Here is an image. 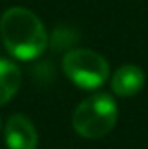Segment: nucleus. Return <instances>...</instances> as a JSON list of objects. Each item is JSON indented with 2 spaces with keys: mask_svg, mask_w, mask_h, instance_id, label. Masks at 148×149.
Segmentation results:
<instances>
[{
  "mask_svg": "<svg viewBox=\"0 0 148 149\" xmlns=\"http://www.w3.org/2000/svg\"><path fill=\"white\" fill-rule=\"evenodd\" d=\"M0 38L11 57L19 61L38 58L48 47V30L34 11L21 6L8 8L0 17Z\"/></svg>",
  "mask_w": 148,
  "mask_h": 149,
  "instance_id": "obj_1",
  "label": "nucleus"
},
{
  "mask_svg": "<svg viewBox=\"0 0 148 149\" xmlns=\"http://www.w3.org/2000/svg\"><path fill=\"white\" fill-rule=\"evenodd\" d=\"M118 121V106L106 93H95L76 106L72 113V127L82 138H104Z\"/></svg>",
  "mask_w": 148,
  "mask_h": 149,
  "instance_id": "obj_2",
  "label": "nucleus"
},
{
  "mask_svg": "<svg viewBox=\"0 0 148 149\" xmlns=\"http://www.w3.org/2000/svg\"><path fill=\"white\" fill-rule=\"evenodd\" d=\"M63 72L72 83H76L80 89H99L108 79V62L103 55H99L93 49L74 47L67 51L63 57Z\"/></svg>",
  "mask_w": 148,
  "mask_h": 149,
  "instance_id": "obj_3",
  "label": "nucleus"
},
{
  "mask_svg": "<svg viewBox=\"0 0 148 149\" xmlns=\"http://www.w3.org/2000/svg\"><path fill=\"white\" fill-rule=\"evenodd\" d=\"M6 143L10 149H36L38 134L32 121L23 113H13L6 123Z\"/></svg>",
  "mask_w": 148,
  "mask_h": 149,
  "instance_id": "obj_4",
  "label": "nucleus"
},
{
  "mask_svg": "<svg viewBox=\"0 0 148 149\" xmlns=\"http://www.w3.org/2000/svg\"><path fill=\"white\" fill-rule=\"evenodd\" d=\"M144 72L135 64H123L112 74L110 87L118 96H133L144 87Z\"/></svg>",
  "mask_w": 148,
  "mask_h": 149,
  "instance_id": "obj_5",
  "label": "nucleus"
},
{
  "mask_svg": "<svg viewBox=\"0 0 148 149\" xmlns=\"http://www.w3.org/2000/svg\"><path fill=\"white\" fill-rule=\"evenodd\" d=\"M21 87V70L8 58H0V106H6L8 102L17 95Z\"/></svg>",
  "mask_w": 148,
  "mask_h": 149,
  "instance_id": "obj_6",
  "label": "nucleus"
},
{
  "mask_svg": "<svg viewBox=\"0 0 148 149\" xmlns=\"http://www.w3.org/2000/svg\"><path fill=\"white\" fill-rule=\"evenodd\" d=\"M78 42V34H76V30H72V29H68V26H57L55 29V32H53V36H51V47L55 49V51H59V49H74L72 45Z\"/></svg>",
  "mask_w": 148,
  "mask_h": 149,
  "instance_id": "obj_7",
  "label": "nucleus"
}]
</instances>
